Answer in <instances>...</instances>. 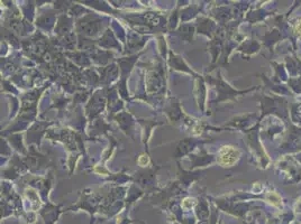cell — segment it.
I'll return each instance as SVG.
<instances>
[{"mask_svg":"<svg viewBox=\"0 0 301 224\" xmlns=\"http://www.w3.org/2000/svg\"><path fill=\"white\" fill-rule=\"evenodd\" d=\"M239 158V151L233 146H225L219 151V163L222 166H233Z\"/></svg>","mask_w":301,"mask_h":224,"instance_id":"obj_1","label":"cell"},{"mask_svg":"<svg viewBox=\"0 0 301 224\" xmlns=\"http://www.w3.org/2000/svg\"><path fill=\"white\" fill-rule=\"evenodd\" d=\"M296 32L298 33L299 35H301V19L299 20V23L297 24V26H296Z\"/></svg>","mask_w":301,"mask_h":224,"instance_id":"obj_2","label":"cell"}]
</instances>
